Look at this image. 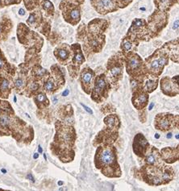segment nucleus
Instances as JSON below:
<instances>
[{
    "label": "nucleus",
    "instance_id": "nucleus-17",
    "mask_svg": "<svg viewBox=\"0 0 179 191\" xmlns=\"http://www.w3.org/2000/svg\"><path fill=\"white\" fill-rule=\"evenodd\" d=\"M104 123L107 126V128L114 131L119 132V127H120V120L119 118L116 115H107L104 118Z\"/></svg>",
    "mask_w": 179,
    "mask_h": 191
},
{
    "label": "nucleus",
    "instance_id": "nucleus-41",
    "mask_svg": "<svg viewBox=\"0 0 179 191\" xmlns=\"http://www.w3.org/2000/svg\"><path fill=\"white\" fill-rule=\"evenodd\" d=\"M44 158H45V161L47 160V157H46V155H45V154H44Z\"/></svg>",
    "mask_w": 179,
    "mask_h": 191
},
{
    "label": "nucleus",
    "instance_id": "nucleus-34",
    "mask_svg": "<svg viewBox=\"0 0 179 191\" xmlns=\"http://www.w3.org/2000/svg\"><path fill=\"white\" fill-rule=\"evenodd\" d=\"M28 177H30V180L32 181V182H34L35 181H34V178H33V177L32 176V174H29V175H28Z\"/></svg>",
    "mask_w": 179,
    "mask_h": 191
},
{
    "label": "nucleus",
    "instance_id": "nucleus-12",
    "mask_svg": "<svg viewBox=\"0 0 179 191\" xmlns=\"http://www.w3.org/2000/svg\"><path fill=\"white\" fill-rule=\"evenodd\" d=\"M149 101V95L146 91H145L143 88L134 91L132 96V102L134 106L137 110H143L147 106Z\"/></svg>",
    "mask_w": 179,
    "mask_h": 191
},
{
    "label": "nucleus",
    "instance_id": "nucleus-31",
    "mask_svg": "<svg viewBox=\"0 0 179 191\" xmlns=\"http://www.w3.org/2000/svg\"><path fill=\"white\" fill-rule=\"evenodd\" d=\"M69 93H70V91H69V90H66L63 93H62V96H64V97H66V96H67L69 94Z\"/></svg>",
    "mask_w": 179,
    "mask_h": 191
},
{
    "label": "nucleus",
    "instance_id": "nucleus-43",
    "mask_svg": "<svg viewBox=\"0 0 179 191\" xmlns=\"http://www.w3.org/2000/svg\"><path fill=\"white\" fill-rule=\"evenodd\" d=\"M176 139H179V134H178V136H177V135L176 136Z\"/></svg>",
    "mask_w": 179,
    "mask_h": 191
},
{
    "label": "nucleus",
    "instance_id": "nucleus-32",
    "mask_svg": "<svg viewBox=\"0 0 179 191\" xmlns=\"http://www.w3.org/2000/svg\"><path fill=\"white\" fill-rule=\"evenodd\" d=\"M19 15H24V14H25V12H24V9H19Z\"/></svg>",
    "mask_w": 179,
    "mask_h": 191
},
{
    "label": "nucleus",
    "instance_id": "nucleus-16",
    "mask_svg": "<svg viewBox=\"0 0 179 191\" xmlns=\"http://www.w3.org/2000/svg\"><path fill=\"white\" fill-rule=\"evenodd\" d=\"M167 63V58L165 57H161L159 59H154L150 63H149V70L151 71L154 76L157 77L162 72L163 67Z\"/></svg>",
    "mask_w": 179,
    "mask_h": 191
},
{
    "label": "nucleus",
    "instance_id": "nucleus-10",
    "mask_svg": "<svg viewBox=\"0 0 179 191\" xmlns=\"http://www.w3.org/2000/svg\"><path fill=\"white\" fill-rule=\"evenodd\" d=\"M15 74L0 75V99H7L11 90H13V82Z\"/></svg>",
    "mask_w": 179,
    "mask_h": 191
},
{
    "label": "nucleus",
    "instance_id": "nucleus-4",
    "mask_svg": "<svg viewBox=\"0 0 179 191\" xmlns=\"http://www.w3.org/2000/svg\"><path fill=\"white\" fill-rule=\"evenodd\" d=\"M135 177L149 185H166L174 177V171L169 165H145L135 172Z\"/></svg>",
    "mask_w": 179,
    "mask_h": 191
},
{
    "label": "nucleus",
    "instance_id": "nucleus-3",
    "mask_svg": "<svg viewBox=\"0 0 179 191\" xmlns=\"http://www.w3.org/2000/svg\"><path fill=\"white\" fill-rule=\"evenodd\" d=\"M96 169L107 177H119L122 172L118 161L117 149L112 144L97 146L94 158Z\"/></svg>",
    "mask_w": 179,
    "mask_h": 191
},
{
    "label": "nucleus",
    "instance_id": "nucleus-36",
    "mask_svg": "<svg viewBox=\"0 0 179 191\" xmlns=\"http://www.w3.org/2000/svg\"><path fill=\"white\" fill-rule=\"evenodd\" d=\"M38 157H39V153H34L33 158H34V159H37Z\"/></svg>",
    "mask_w": 179,
    "mask_h": 191
},
{
    "label": "nucleus",
    "instance_id": "nucleus-19",
    "mask_svg": "<svg viewBox=\"0 0 179 191\" xmlns=\"http://www.w3.org/2000/svg\"><path fill=\"white\" fill-rule=\"evenodd\" d=\"M158 86V78L157 76H150L144 82L143 90L147 93L154 91Z\"/></svg>",
    "mask_w": 179,
    "mask_h": 191
},
{
    "label": "nucleus",
    "instance_id": "nucleus-5",
    "mask_svg": "<svg viewBox=\"0 0 179 191\" xmlns=\"http://www.w3.org/2000/svg\"><path fill=\"white\" fill-rule=\"evenodd\" d=\"M110 89V85L107 82L104 74L98 76L94 80V84L92 89L91 98L96 102H101L107 97V92Z\"/></svg>",
    "mask_w": 179,
    "mask_h": 191
},
{
    "label": "nucleus",
    "instance_id": "nucleus-23",
    "mask_svg": "<svg viewBox=\"0 0 179 191\" xmlns=\"http://www.w3.org/2000/svg\"><path fill=\"white\" fill-rule=\"evenodd\" d=\"M83 62H84V58L83 56H82V54L81 51L78 50V52H75V56L74 58V63L81 65Z\"/></svg>",
    "mask_w": 179,
    "mask_h": 191
},
{
    "label": "nucleus",
    "instance_id": "nucleus-24",
    "mask_svg": "<svg viewBox=\"0 0 179 191\" xmlns=\"http://www.w3.org/2000/svg\"><path fill=\"white\" fill-rule=\"evenodd\" d=\"M69 57V53L66 51V49H58V58H59L61 61H65Z\"/></svg>",
    "mask_w": 179,
    "mask_h": 191
},
{
    "label": "nucleus",
    "instance_id": "nucleus-45",
    "mask_svg": "<svg viewBox=\"0 0 179 191\" xmlns=\"http://www.w3.org/2000/svg\"><path fill=\"white\" fill-rule=\"evenodd\" d=\"M0 5H1V0H0Z\"/></svg>",
    "mask_w": 179,
    "mask_h": 191
},
{
    "label": "nucleus",
    "instance_id": "nucleus-26",
    "mask_svg": "<svg viewBox=\"0 0 179 191\" xmlns=\"http://www.w3.org/2000/svg\"><path fill=\"white\" fill-rule=\"evenodd\" d=\"M81 105L82 106H83V108L85 109L86 111H87V112L89 113V114H90V115H92V114H93V110H92L90 108V107H88V106H86V105H84L83 103H81Z\"/></svg>",
    "mask_w": 179,
    "mask_h": 191
},
{
    "label": "nucleus",
    "instance_id": "nucleus-37",
    "mask_svg": "<svg viewBox=\"0 0 179 191\" xmlns=\"http://www.w3.org/2000/svg\"><path fill=\"white\" fill-rule=\"evenodd\" d=\"M153 106H154V103H153H153H151V104H150V106H149V110H151L153 108Z\"/></svg>",
    "mask_w": 179,
    "mask_h": 191
},
{
    "label": "nucleus",
    "instance_id": "nucleus-22",
    "mask_svg": "<svg viewBox=\"0 0 179 191\" xmlns=\"http://www.w3.org/2000/svg\"><path fill=\"white\" fill-rule=\"evenodd\" d=\"M1 51V50H0ZM1 54V52H0ZM1 74H15L14 70H6V62L4 58L0 56V75Z\"/></svg>",
    "mask_w": 179,
    "mask_h": 191
},
{
    "label": "nucleus",
    "instance_id": "nucleus-28",
    "mask_svg": "<svg viewBox=\"0 0 179 191\" xmlns=\"http://www.w3.org/2000/svg\"><path fill=\"white\" fill-rule=\"evenodd\" d=\"M35 19H34V15H30L29 18H28V19L27 20V22H28V23H30V24H32V23L34 22Z\"/></svg>",
    "mask_w": 179,
    "mask_h": 191
},
{
    "label": "nucleus",
    "instance_id": "nucleus-35",
    "mask_svg": "<svg viewBox=\"0 0 179 191\" xmlns=\"http://www.w3.org/2000/svg\"><path fill=\"white\" fill-rule=\"evenodd\" d=\"M167 139H170V138H172V133H171V132H169V133H168L167 134Z\"/></svg>",
    "mask_w": 179,
    "mask_h": 191
},
{
    "label": "nucleus",
    "instance_id": "nucleus-18",
    "mask_svg": "<svg viewBox=\"0 0 179 191\" xmlns=\"http://www.w3.org/2000/svg\"><path fill=\"white\" fill-rule=\"evenodd\" d=\"M33 98L38 109H45L49 106V100L44 92H36L33 95Z\"/></svg>",
    "mask_w": 179,
    "mask_h": 191
},
{
    "label": "nucleus",
    "instance_id": "nucleus-8",
    "mask_svg": "<svg viewBox=\"0 0 179 191\" xmlns=\"http://www.w3.org/2000/svg\"><path fill=\"white\" fill-rule=\"evenodd\" d=\"M156 129L167 132L175 127V115L171 114H159L155 119Z\"/></svg>",
    "mask_w": 179,
    "mask_h": 191
},
{
    "label": "nucleus",
    "instance_id": "nucleus-2",
    "mask_svg": "<svg viewBox=\"0 0 179 191\" xmlns=\"http://www.w3.org/2000/svg\"><path fill=\"white\" fill-rule=\"evenodd\" d=\"M56 132L50 145V150L63 163H70L74 160L76 131L73 124L62 121L55 123Z\"/></svg>",
    "mask_w": 179,
    "mask_h": 191
},
{
    "label": "nucleus",
    "instance_id": "nucleus-21",
    "mask_svg": "<svg viewBox=\"0 0 179 191\" xmlns=\"http://www.w3.org/2000/svg\"><path fill=\"white\" fill-rule=\"evenodd\" d=\"M110 74L114 82H116L121 78L122 74H123V68L122 66H114L110 69Z\"/></svg>",
    "mask_w": 179,
    "mask_h": 191
},
{
    "label": "nucleus",
    "instance_id": "nucleus-9",
    "mask_svg": "<svg viewBox=\"0 0 179 191\" xmlns=\"http://www.w3.org/2000/svg\"><path fill=\"white\" fill-rule=\"evenodd\" d=\"M53 73H54V76L48 77L43 85L44 90L49 94L54 93L60 87L64 85L65 83L64 77L62 74H58L54 71H53Z\"/></svg>",
    "mask_w": 179,
    "mask_h": 191
},
{
    "label": "nucleus",
    "instance_id": "nucleus-15",
    "mask_svg": "<svg viewBox=\"0 0 179 191\" xmlns=\"http://www.w3.org/2000/svg\"><path fill=\"white\" fill-rule=\"evenodd\" d=\"M162 161L161 153L156 147H150L149 153H146L145 157V165H161Z\"/></svg>",
    "mask_w": 179,
    "mask_h": 191
},
{
    "label": "nucleus",
    "instance_id": "nucleus-27",
    "mask_svg": "<svg viewBox=\"0 0 179 191\" xmlns=\"http://www.w3.org/2000/svg\"><path fill=\"white\" fill-rule=\"evenodd\" d=\"M143 24V21L141 20V19H137L134 21V25L137 26V27H139V26H141Z\"/></svg>",
    "mask_w": 179,
    "mask_h": 191
},
{
    "label": "nucleus",
    "instance_id": "nucleus-30",
    "mask_svg": "<svg viewBox=\"0 0 179 191\" xmlns=\"http://www.w3.org/2000/svg\"><path fill=\"white\" fill-rule=\"evenodd\" d=\"M178 27H179V21L178 20H176V21L174 22V23H173V29H177V28H178Z\"/></svg>",
    "mask_w": 179,
    "mask_h": 191
},
{
    "label": "nucleus",
    "instance_id": "nucleus-1",
    "mask_svg": "<svg viewBox=\"0 0 179 191\" xmlns=\"http://www.w3.org/2000/svg\"><path fill=\"white\" fill-rule=\"evenodd\" d=\"M34 136L33 127L15 115L10 102L0 99V136H11L18 144L29 145Z\"/></svg>",
    "mask_w": 179,
    "mask_h": 191
},
{
    "label": "nucleus",
    "instance_id": "nucleus-25",
    "mask_svg": "<svg viewBox=\"0 0 179 191\" xmlns=\"http://www.w3.org/2000/svg\"><path fill=\"white\" fill-rule=\"evenodd\" d=\"M123 47H124V49L125 51H128V50H130L132 49V44H131L129 41H126L123 44Z\"/></svg>",
    "mask_w": 179,
    "mask_h": 191
},
{
    "label": "nucleus",
    "instance_id": "nucleus-38",
    "mask_svg": "<svg viewBox=\"0 0 179 191\" xmlns=\"http://www.w3.org/2000/svg\"><path fill=\"white\" fill-rule=\"evenodd\" d=\"M155 138L156 139H159L160 138V135H159V134H155Z\"/></svg>",
    "mask_w": 179,
    "mask_h": 191
},
{
    "label": "nucleus",
    "instance_id": "nucleus-39",
    "mask_svg": "<svg viewBox=\"0 0 179 191\" xmlns=\"http://www.w3.org/2000/svg\"><path fill=\"white\" fill-rule=\"evenodd\" d=\"M58 185H63V182H62V181H59V182H58Z\"/></svg>",
    "mask_w": 179,
    "mask_h": 191
},
{
    "label": "nucleus",
    "instance_id": "nucleus-14",
    "mask_svg": "<svg viewBox=\"0 0 179 191\" xmlns=\"http://www.w3.org/2000/svg\"><path fill=\"white\" fill-rule=\"evenodd\" d=\"M141 66H142V62L140 57L133 55L128 58V61L127 62V71L131 76L135 78L141 74V71H142Z\"/></svg>",
    "mask_w": 179,
    "mask_h": 191
},
{
    "label": "nucleus",
    "instance_id": "nucleus-11",
    "mask_svg": "<svg viewBox=\"0 0 179 191\" xmlns=\"http://www.w3.org/2000/svg\"><path fill=\"white\" fill-rule=\"evenodd\" d=\"M94 73L90 68H85L82 70L80 74V82L82 87V90L86 94H90L94 86Z\"/></svg>",
    "mask_w": 179,
    "mask_h": 191
},
{
    "label": "nucleus",
    "instance_id": "nucleus-40",
    "mask_svg": "<svg viewBox=\"0 0 179 191\" xmlns=\"http://www.w3.org/2000/svg\"><path fill=\"white\" fill-rule=\"evenodd\" d=\"M0 191H11V190H7V189H0Z\"/></svg>",
    "mask_w": 179,
    "mask_h": 191
},
{
    "label": "nucleus",
    "instance_id": "nucleus-20",
    "mask_svg": "<svg viewBox=\"0 0 179 191\" xmlns=\"http://www.w3.org/2000/svg\"><path fill=\"white\" fill-rule=\"evenodd\" d=\"M97 6H98V11H109L113 9L115 6V1L114 0H97Z\"/></svg>",
    "mask_w": 179,
    "mask_h": 191
},
{
    "label": "nucleus",
    "instance_id": "nucleus-13",
    "mask_svg": "<svg viewBox=\"0 0 179 191\" xmlns=\"http://www.w3.org/2000/svg\"><path fill=\"white\" fill-rule=\"evenodd\" d=\"M161 157L165 163L173 164L179 161V145L176 148L167 147L161 149Z\"/></svg>",
    "mask_w": 179,
    "mask_h": 191
},
{
    "label": "nucleus",
    "instance_id": "nucleus-29",
    "mask_svg": "<svg viewBox=\"0 0 179 191\" xmlns=\"http://www.w3.org/2000/svg\"><path fill=\"white\" fill-rule=\"evenodd\" d=\"M175 127H177L179 129V115L175 116Z\"/></svg>",
    "mask_w": 179,
    "mask_h": 191
},
{
    "label": "nucleus",
    "instance_id": "nucleus-42",
    "mask_svg": "<svg viewBox=\"0 0 179 191\" xmlns=\"http://www.w3.org/2000/svg\"><path fill=\"white\" fill-rule=\"evenodd\" d=\"M141 11H145V7H142V8H141Z\"/></svg>",
    "mask_w": 179,
    "mask_h": 191
},
{
    "label": "nucleus",
    "instance_id": "nucleus-44",
    "mask_svg": "<svg viewBox=\"0 0 179 191\" xmlns=\"http://www.w3.org/2000/svg\"><path fill=\"white\" fill-rule=\"evenodd\" d=\"M14 100H15V102H16V98H15V97L14 98Z\"/></svg>",
    "mask_w": 179,
    "mask_h": 191
},
{
    "label": "nucleus",
    "instance_id": "nucleus-6",
    "mask_svg": "<svg viewBox=\"0 0 179 191\" xmlns=\"http://www.w3.org/2000/svg\"><path fill=\"white\" fill-rule=\"evenodd\" d=\"M161 88L165 95L173 97L179 94V75L174 76L173 78L165 77L161 79Z\"/></svg>",
    "mask_w": 179,
    "mask_h": 191
},
{
    "label": "nucleus",
    "instance_id": "nucleus-7",
    "mask_svg": "<svg viewBox=\"0 0 179 191\" xmlns=\"http://www.w3.org/2000/svg\"><path fill=\"white\" fill-rule=\"evenodd\" d=\"M150 149V145L147 139L142 133H137L134 137L132 143L133 153L141 158H145L146 153Z\"/></svg>",
    "mask_w": 179,
    "mask_h": 191
},
{
    "label": "nucleus",
    "instance_id": "nucleus-33",
    "mask_svg": "<svg viewBox=\"0 0 179 191\" xmlns=\"http://www.w3.org/2000/svg\"><path fill=\"white\" fill-rule=\"evenodd\" d=\"M38 152H39V153H42V152H43L42 148H41V145H39L38 146Z\"/></svg>",
    "mask_w": 179,
    "mask_h": 191
}]
</instances>
